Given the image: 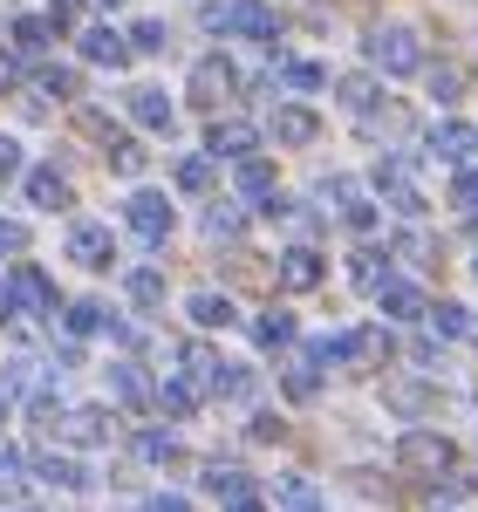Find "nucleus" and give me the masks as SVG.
I'll return each instance as SVG.
<instances>
[{
	"label": "nucleus",
	"mask_w": 478,
	"mask_h": 512,
	"mask_svg": "<svg viewBox=\"0 0 478 512\" xmlns=\"http://www.w3.org/2000/svg\"><path fill=\"white\" fill-rule=\"evenodd\" d=\"M390 349H397L390 328H342V335H321L315 342V362L321 369H369V362H383Z\"/></svg>",
	"instance_id": "f257e3e1"
},
{
	"label": "nucleus",
	"mask_w": 478,
	"mask_h": 512,
	"mask_svg": "<svg viewBox=\"0 0 478 512\" xmlns=\"http://www.w3.org/2000/svg\"><path fill=\"white\" fill-rule=\"evenodd\" d=\"M369 62L383 69V76H417L424 69V41H417V28H403V21H383V28H369Z\"/></svg>",
	"instance_id": "f03ea898"
},
{
	"label": "nucleus",
	"mask_w": 478,
	"mask_h": 512,
	"mask_svg": "<svg viewBox=\"0 0 478 512\" xmlns=\"http://www.w3.org/2000/svg\"><path fill=\"white\" fill-rule=\"evenodd\" d=\"M14 315H55V280L41 267H14L0 280V321H14Z\"/></svg>",
	"instance_id": "7ed1b4c3"
},
{
	"label": "nucleus",
	"mask_w": 478,
	"mask_h": 512,
	"mask_svg": "<svg viewBox=\"0 0 478 512\" xmlns=\"http://www.w3.org/2000/svg\"><path fill=\"white\" fill-rule=\"evenodd\" d=\"M185 383H192V396H246L253 390V376L239 362H219L212 349H185Z\"/></svg>",
	"instance_id": "20e7f679"
},
{
	"label": "nucleus",
	"mask_w": 478,
	"mask_h": 512,
	"mask_svg": "<svg viewBox=\"0 0 478 512\" xmlns=\"http://www.w3.org/2000/svg\"><path fill=\"white\" fill-rule=\"evenodd\" d=\"M205 28L212 35H253V41H274L280 35V14L267 0H219L212 14H205Z\"/></svg>",
	"instance_id": "39448f33"
},
{
	"label": "nucleus",
	"mask_w": 478,
	"mask_h": 512,
	"mask_svg": "<svg viewBox=\"0 0 478 512\" xmlns=\"http://www.w3.org/2000/svg\"><path fill=\"white\" fill-rule=\"evenodd\" d=\"M397 465L403 472H417V478H431V485H438L444 472H451V444H444V437H431V431H410L397 444Z\"/></svg>",
	"instance_id": "423d86ee"
},
{
	"label": "nucleus",
	"mask_w": 478,
	"mask_h": 512,
	"mask_svg": "<svg viewBox=\"0 0 478 512\" xmlns=\"http://www.w3.org/2000/svg\"><path fill=\"white\" fill-rule=\"evenodd\" d=\"M123 219H130V233L151 239V246H164V239H171V226H178V212H171V198H164V192H137Z\"/></svg>",
	"instance_id": "0eeeda50"
},
{
	"label": "nucleus",
	"mask_w": 478,
	"mask_h": 512,
	"mask_svg": "<svg viewBox=\"0 0 478 512\" xmlns=\"http://www.w3.org/2000/svg\"><path fill=\"white\" fill-rule=\"evenodd\" d=\"M233 89H239V76H233V62H226V55H205L199 69H192V103H199V110H219Z\"/></svg>",
	"instance_id": "6e6552de"
},
{
	"label": "nucleus",
	"mask_w": 478,
	"mask_h": 512,
	"mask_svg": "<svg viewBox=\"0 0 478 512\" xmlns=\"http://www.w3.org/2000/svg\"><path fill=\"white\" fill-rule=\"evenodd\" d=\"M376 192L390 198V205H397L403 219H424V192L410 185V171H403L397 158H383V164H376Z\"/></svg>",
	"instance_id": "1a4fd4ad"
},
{
	"label": "nucleus",
	"mask_w": 478,
	"mask_h": 512,
	"mask_svg": "<svg viewBox=\"0 0 478 512\" xmlns=\"http://www.w3.org/2000/svg\"><path fill=\"white\" fill-rule=\"evenodd\" d=\"M280 287H287V294L321 287V253L315 246H287V253H280Z\"/></svg>",
	"instance_id": "9d476101"
},
{
	"label": "nucleus",
	"mask_w": 478,
	"mask_h": 512,
	"mask_svg": "<svg viewBox=\"0 0 478 512\" xmlns=\"http://www.w3.org/2000/svg\"><path fill=\"white\" fill-rule=\"evenodd\" d=\"M239 192L253 198V205H267V212H280V178L267 158H239Z\"/></svg>",
	"instance_id": "9b49d317"
},
{
	"label": "nucleus",
	"mask_w": 478,
	"mask_h": 512,
	"mask_svg": "<svg viewBox=\"0 0 478 512\" xmlns=\"http://www.w3.org/2000/svg\"><path fill=\"white\" fill-rule=\"evenodd\" d=\"M376 301H383V315L390 321H417L424 315V287H417V280H383V287H376Z\"/></svg>",
	"instance_id": "f8f14e48"
},
{
	"label": "nucleus",
	"mask_w": 478,
	"mask_h": 512,
	"mask_svg": "<svg viewBox=\"0 0 478 512\" xmlns=\"http://www.w3.org/2000/svg\"><path fill=\"white\" fill-rule=\"evenodd\" d=\"M82 55H89L96 69H123V62H130V41H123L117 28H82Z\"/></svg>",
	"instance_id": "ddd939ff"
},
{
	"label": "nucleus",
	"mask_w": 478,
	"mask_h": 512,
	"mask_svg": "<svg viewBox=\"0 0 478 512\" xmlns=\"http://www.w3.org/2000/svg\"><path fill=\"white\" fill-rule=\"evenodd\" d=\"M28 198H35L41 212H69V178H62V171H55V164H41V171H28Z\"/></svg>",
	"instance_id": "4468645a"
},
{
	"label": "nucleus",
	"mask_w": 478,
	"mask_h": 512,
	"mask_svg": "<svg viewBox=\"0 0 478 512\" xmlns=\"http://www.w3.org/2000/svg\"><path fill=\"white\" fill-rule=\"evenodd\" d=\"M110 253H117V239L103 233V226H76L69 233V260L76 267H110Z\"/></svg>",
	"instance_id": "2eb2a0df"
},
{
	"label": "nucleus",
	"mask_w": 478,
	"mask_h": 512,
	"mask_svg": "<svg viewBox=\"0 0 478 512\" xmlns=\"http://www.w3.org/2000/svg\"><path fill=\"white\" fill-rule=\"evenodd\" d=\"M110 390H117V403H130V410H158V390L144 383L137 362H117V369H110Z\"/></svg>",
	"instance_id": "dca6fc26"
},
{
	"label": "nucleus",
	"mask_w": 478,
	"mask_h": 512,
	"mask_svg": "<svg viewBox=\"0 0 478 512\" xmlns=\"http://www.w3.org/2000/svg\"><path fill=\"white\" fill-rule=\"evenodd\" d=\"M431 151H438V158H451V164H465L478 151V130H472V123H458V117H444L438 130H431Z\"/></svg>",
	"instance_id": "f3484780"
},
{
	"label": "nucleus",
	"mask_w": 478,
	"mask_h": 512,
	"mask_svg": "<svg viewBox=\"0 0 478 512\" xmlns=\"http://www.w3.org/2000/svg\"><path fill=\"white\" fill-rule=\"evenodd\" d=\"M130 117L144 123V130H171L178 110H171V96H164V89H130Z\"/></svg>",
	"instance_id": "a211bd4d"
},
{
	"label": "nucleus",
	"mask_w": 478,
	"mask_h": 512,
	"mask_svg": "<svg viewBox=\"0 0 478 512\" xmlns=\"http://www.w3.org/2000/svg\"><path fill=\"white\" fill-rule=\"evenodd\" d=\"M205 144H212V158H253V123H219L212 117Z\"/></svg>",
	"instance_id": "6ab92c4d"
},
{
	"label": "nucleus",
	"mask_w": 478,
	"mask_h": 512,
	"mask_svg": "<svg viewBox=\"0 0 478 512\" xmlns=\"http://www.w3.org/2000/svg\"><path fill=\"white\" fill-rule=\"evenodd\" d=\"M315 110H301V103H287V110H274V137L280 144H315Z\"/></svg>",
	"instance_id": "aec40b11"
},
{
	"label": "nucleus",
	"mask_w": 478,
	"mask_h": 512,
	"mask_svg": "<svg viewBox=\"0 0 478 512\" xmlns=\"http://www.w3.org/2000/svg\"><path fill=\"white\" fill-rule=\"evenodd\" d=\"M280 383H287V396H294V403H308V396L321 390V362H315V349H308V355H294Z\"/></svg>",
	"instance_id": "412c9836"
},
{
	"label": "nucleus",
	"mask_w": 478,
	"mask_h": 512,
	"mask_svg": "<svg viewBox=\"0 0 478 512\" xmlns=\"http://www.w3.org/2000/svg\"><path fill=\"white\" fill-rule=\"evenodd\" d=\"M280 82L308 96V89H321V82H328V69H321V62H308V55H280Z\"/></svg>",
	"instance_id": "4be33fe9"
},
{
	"label": "nucleus",
	"mask_w": 478,
	"mask_h": 512,
	"mask_svg": "<svg viewBox=\"0 0 478 512\" xmlns=\"http://www.w3.org/2000/svg\"><path fill=\"white\" fill-rule=\"evenodd\" d=\"M253 342H260V349H287V342H294V315L267 308V315L253 321Z\"/></svg>",
	"instance_id": "5701e85b"
},
{
	"label": "nucleus",
	"mask_w": 478,
	"mask_h": 512,
	"mask_svg": "<svg viewBox=\"0 0 478 512\" xmlns=\"http://www.w3.org/2000/svg\"><path fill=\"white\" fill-rule=\"evenodd\" d=\"M431 96H438V103H458V96H465V89H472V76H465V69H458V62H438V69H431Z\"/></svg>",
	"instance_id": "b1692460"
},
{
	"label": "nucleus",
	"mask_w": 478,
	"mask_h": 512,
	"mask_svg": "<svg viewBox=\"0 0 478 512\" xmlns=\"http://www.w3.org/2000/svg\"><path fill=\"white\" fill-rule=\"evenodd\" d=\"M192 321L199 328H233V301L226 294H192Z\"/></svg>",
	"instance_id": "393cba45"
},
{
	"label": "nucleus",
	"mask_w": 478,
	"mask_h": 512,
	"mask_svg": "<svg viewBox=\"0 0 478 512\" xmlns=\"http://www.w3.org/2000/svg\"><path fill=\"white\" fill-rule=\"evenodd\" d=\"M48 41H55V21H41V14H21V21H14V48H28V55H41Z\"/></svg>",
	"instance_id": "a878e982"
},
{
	"label": "nucleus",
	"mask_w": 478,
	"mask_h": 512,
	"mask_svg": "<svg viewBox=\"0 0 478 512\" xmlns=\"http://www.w3.org/2000/svg\"><path fill=\"white\" fill-rule=\"evenodd\" d=\"M69 335H103L110 328V315H103V301H69Z\"/></svg>",
	"instance_id": "bb28decb"
},
{
	"label": "nucleus",
	"mask_w": 478,
	"mask_h": 512,
	"mask_svg": "<svg viewBox=\"0 0 478 512\" xmlns=\"http://www.w3.org/2000/svg\"><path fill=\"white\" fill-rule=\"evenodd\" d=\"M383 280H390V260H383L376 246H362V253H356V287H362V294H376Z\"/></svg>",
	"instance_id": "cd10ccee"
},
{
	"label": "nucleus",
	"mask_w": 478,
	"mask_h": 512,
	"mask_svg": "<svg viewBox=\"0 0 478 512\" xmlns=\"http://www.w3.org/2000/svg\"><path fill=\"white\" fill-rule=\"evenodd\" d=\"M69 437H76V444H110V417H103V410H76V417H69Z\"/></svg>",
	"instance_id": "c85d7f7f"
},
{
	"label": "nucleus",
	"mask_w": 478,
	"mask_h": 512,
	"mask_svg": "<svg viewBox=\"0 0 478 512\" xmlns=\"http://www.w3.org/2000/svg\"><path fill=\"white\" fill-rule=\"evenodd\" d=\"M35 478L62 485V492H76V485H82V465H69V458H55V451H48V458H35Z\"/></svg>",
	"instance_id": "c756f323"
},
{
	"label": "nucleus",
	"mask_w": 478,
	"mask_h": 512,
	"mask_svg": "<svg viewBox=\"0 0 478 512\" xmlns=\"http://www.w3.org/2000/svg\"><path fill=\"white\" fill-rule=\"evenodd\" d=\"M342 103H349V110H376V103H383L376 76H342Z\"/></svg>",
	"instance_id": "7c9ffc66"
},
{
	"label": "nucleus",
	"mask_w": 478,
	"mask_h": 512,
	"mask_svg": "<svg viewBox=\"0 0 478 512\" xmlns=\"http://www.w3.org/2000/svg\"><path fill=\"white\" fill-rule=\"evenodd\" d=\"M103 151H110V171H123V178H130V171H144V151H137L130 137H117V130L103 137Z\"/></svg>",
	"instance_id": "2f4dec72"
},
{
	"label": "nucleus",
	"mask_w": 478,
	"mask_h": 512,
	"mask_svg": "<svg viewBox=\"0 0 478 512\" xmlns=\"http://www.w3.org/2000/svg\"><path fill=\"white\" fill-rule=\"evenodd\" d=\"M205 485L219 492V506H226V499H239V492H253V478L233 472V465H212V472H205Z\"/></svg>",
	"instance_id": "473e14b6"
},
{
	"label": "nucleus",
	"mask_w": 478,
	"mask_h": 512,
	"mask_svg": "<svg viewBox=\"0 0 478 512\" xmlns=\"http://www.w3.org/2000/svg\"><path fill=\"white\" fill-rule=\"evenodd\" d=\"M424 315H431V328H438V342H451V335H465V328H472L458 301H438V308H424Z\"/></svg>",
	"instance_id": "72a5a7b5"
},
{
	"label": "nucleus",
	"mask_w": 478,
	"mask_h": 512,
	"mask_svg": "<svg viewBox=\"0 0 478 512\" xmlns=\"http://www.w3.org/2000/svg\"><path fill=\"white\" fill-rule=\"evenodd\" d=\"M130 301H137V308H158V301H164L158 267H137V274H130Z\"/></svg>",
	"instance_id": "f704fd0d"
},
{
	"label": "nucleus",
	"mask_w": 478,
	"mask_h": 512,
	"mask_svg": "<svg viewBox=\"0 0 478 512\" xmlns=\"http://www.w3.org/2000/svg\"><path fill=\"white\" fill-rule=\"evenodd\" d=\"M158 410H164V417H192V410H199L192 383H164V390H158Z\"/></svg>",
	"instance_id": "c9c22d12"
},
{
	"label": "nucleus",
	"mask_w": 478,
	"mask_h": 512,
	"mask_svg": "<svg viewBox=\"0 0 478 512\" xmlns=\"http://www.w3.org/2000/svg\"><path fill=\"white\" fill-rule=\"evenodd\" d=\"M424 403H431V383H397V390H390V410H397V417H417Z\"/></svg>",
	"instance_id": "e433bc0d"
},
{
	"label": "nucleus",
	"mask_w": 478,
	"mask_h": 512,
	"mask_svg": "<svg viewBox=\"0 0 478 512\" xmlns=\"http://www.w3.org/2000/svg\"><path fill=\"white\" fill-rule=\"evenodd\" d=\"M137 458H151V465H178V458H185V451H178V444H171V437L144 431V437H137Z\"/></svg>",
	"instance_id": "4c0bfd02"
},
{
	"label": "nucleus",
	"mask_w": 478,
	"mask_h": 512,
	"mask_svg": "<svg viewBox=\"0 0 478 512\" xmlns=\"http://www.w3.org/2000/svg\"><path fill=\"white\" fill-rule=\"evenodd\" d=\"M246 219H239V205H205V233L212 239H233Z\"/></svg>",
	"instance_id": "58836bf2"
},
{
	"label": "nucleus",
	"mask_w": 478,
	"mask_h": 512,
	"mask_svg": "<svg viewBox=\"0 0 478 512\" xmlns=\"http://www.w3.org/2000/svg\"><path fill=\"white\" fill-rule=\"evenodd\" d=\"M178 185L185 192H212V158H185L178 164Z\"/></svg>",
	"instance_id": "ea45409f"
},
{
	"label": "nucleus",
	"mask_w": 478,
	"mask_h": 512,
	"mask_svg": "<svg viewBox=\"0 0 478 512\" xmlns=\"http://www.w3.org/2000/svg\"><path fill=\"white\" fill-rule=\"evenodd\" d=\"M451 205L478 219V171H458V178H451Z\"/></svg>",
	"instance_id": "a19ab883"
},
{
	"label": "nucleus",
	"mask_w": 478,
	"mask_h": 512,
	"mask_svg": "<svg viewBox=\"0 0 478 512\" xmlns=\"http://www.w3.org/2000/svg\"><path fill=\"white\" fill-rule=\"evenodd\" d=\"M280 499H287L294 512H321V506H315V485H308V478H280Z\"/></svg>",
	"instance_id": "79ce46f5"
},
{
	"label": "nucleus",
	"mask_w": 478,
	"mask_h": 512,
	"mask_svg": "<svg viewBox=\"0 0 478 512\" xmlns=\"http://www.w3.org/2000/svg\"><path fill=\"white\" fill-rule=\"evenodd\" d=\"M41 89H48V96H76L82 82L69 76V69H55V62H48V69H41Z\"/></svg>",
	"instance_id": "37998d69"
},
{
	"label": "nucleus",
	"mask_w": 478,
	"mask_h": 512,
	"mask_svg": "<svg viewBox=\"0 0 478 512\" xmlns=\"http://www.w3.org/2000/svg\"><path fill=\"white\" fill-rule=\"evenodd\" d=\"M130 48H144V55H158V48H164V28H158V21H137V28H130Z\"/></svg>",
	"instance_id": "c03bdc74"
},
{
	"label": "nucleus",
	"mask_w": 478,
	"mask_h": 512,
	"mask_svg": "<svg viewBox=\"0 0 478 512\" xmlns=\"http://www.w3.org/2000/svg\"><path fill=\"white\" fill-rule=\"evenodd\" d=\"M21 246H28V226H14V219H0V260H7V253H21Z\"/></svg>",
	"instance_id": "a18cd8bd"
},
{
	"label": "nucleus",
	"mask_w": 478,
	"mask_h": 512,
	"mask_svg": "<svg viewBox=\"0 0 478 512\" xmlns=\"http://www.w3.org/2000/svg\"><path fill=\"white\" fill-rule=\"evenodd\" d=\"M253 437H260V444H280L287 424H280V417H253Z\"/></svg>",
	"instance_id": "49530a36"
},
{
	"label": "nucleus",
	"mask_w": 478,
	"mask_h": 512,
	"mask_svg": "<svg viewBox=\"0 0 478 512\" xmlns=\"http://www.w3.org/2000/svg\"><path fill=\"white\" fill-rule=\"evenodd\" d=\"M14 171H21V144H14V137H0V178H14Z\"/></svg>",
	"instance_id": "de8ad7c7"
},
{
	"label": "nucleus",
	"mask_w": 478,
	"mask_h": 512,
	"mask_svg": "<svg viewBox=\"0 0 478 512\" xmlns=\"http://www.w3.org/2000/svg\"><path fill=\"white\" fill-rule=\"evenodd\" d=\"M21 485V465H14V451H0V492H14Z\"/></svg>",
	"instance_id": "09e8293b"
},
{
	"label": "nucleus",
	"mask_w": 478,
	"mask_h": 512,
	"mask_svg": "<svg viewBox=\"0 0 478 512\" xmlns=\"http://www.w3.org/2000/svg\"><path fill=\"white\" fill-rule=\"evenodd\" d=\"M226 512H267V506H260V492H239V499H226Z\"/></svg>",
	"instance_id": "8fccbe9b"
},
{
	"label": "nucleus",
	"mask_w": 478,
	"mask_h": 512,
	"mask_svg": "<svg viewBox=\"0 0 478 512\" xmlns=\"http://www.w3.org/2000/svg\"><path fill=\"white\" fill-rule=\"evenodd\" d=\"M151 512H192L185 499H151Z\"/></svg>",
	"instance_id": "3c124183"
},
{
	"label": "nucleus",
	"mask_w": 478,
	"mask_h": 512,
	"mask_svg": "<svg viewBox=\"0 0 478 512\" xmlns=\"http://www.w3.org/2000/svg\"><path fill=\"white\" fill-rule=\"evenodd\" d=\"M7 82H14V55L0 48V89H7Z\"/></svg>",
	"instance_id": "603ef678"
},
{
	"label": "nucleus",
	"mask_w": 478,
	"mask_h": 512,
	"mask_svg": "<svg viewBox=\"0 0 478 512\" xmlns=\"http://www.w3.org/2000/svg\"><path fill=\"white\" fill-rule=\"evenodd\" d=\"M69 14H76V0H55V28H62V21H69Z\"/></svg>",
	"instance_id": "864d4df0"
},
{
	"label": "nucleus",
	"mask_w": 478,
	"mask_h": 512,
	"mask_svg": "<svg viewBox=\"0 0 478 512\" xmlns=\"http://www.w3.org/2000/svg\"><path fill=\"white\" fill-rule=\"evenodd\" d=\"M96 7H123V0H96Z\"/></svg>",
	"instance_id": "5fc2aeb1"
},
{
	"label": "nucleus",
	"mask_w": 478,
	"mask_h": 512,
	"mask_svg": "<svg viewBox=\"0 0 478 512\" xmlns=\"http://www.w3.org/2000/svg\"><path fill=\"white\" fill-rule=\"evenodd\" d=\"M0 417H7V396H0Z\"/></svg>",
	"instance_id": "6e6d98bb"
}]
</instances>
